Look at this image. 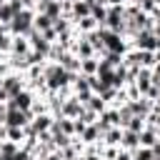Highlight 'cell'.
<instances>
[{"label": "cell", "instance_id": "cell-2", "mask_svg": "<svg viewBox=\"0 0 160 160\" xmlns=\"http://www.w3.org/2000/svg\"><path fill=\"white\" fill-rule=\"evenodd\" d=\"M35 10H20L12 20H10V25H8V30H10V35H15V38H28L32 30H35Z\"/></svg>", "mask_w": 160, "mask_h": 160}, {"label": "cell", "instance_id": "cell-36", "mask_svg": "<svg viewBox=\"0 0 160 160\" xmlns=\"http://www.w3.org/2000/svg\"><path fill=\"white\" fill-rule=\"evenodd\" d=\"M152 112H155V110H152ZM155 125H158V130H160V112H158V122H155Z\"/></svg>", "mask_w": 160, "mask_h": 160}, {"label": "cell", "instance_id": "cell-6", "mask_svg": "<svg viewBox=\"0 0 160 160\" xmlns=\"http://www.w3.org/2000/svg\"><path fill=\"white\" fill-rule=\"evenodd\" d=\"M2 90H5V92L10 95V100H12L20 90H25V75H22V72H10V75H5Z\"/></svg>", "mask_w": 160, "mask_h": 160}, {"label": "cell", "instance_id": "cell-9", "mask_svg": "<svg viewBox=\"0 0 160 160\" xmlns=\"http://www.w3.org/2000/svg\"><path fill=\"white\" fill-rule=\"evenodd\" d=\"M35 12H42V15H48L50 20H58V18H62V2H60V0H48V2H38Z\"/></svg>", "mask_w": 160, "mask_h": 160}, {"label": "cell", "instance_id": "cell-14", "mask_svg": "<svg viewBox=\"0 0 160 160\" xmlns=\"http://www.w3.org/2000/svg\"><path fill=\"white\" fill-rule=\"evenodd\" d=\"M30 52H32V48H30V40H28V38H15V35H12V48H10V52H8V55L25 58V55H30Z\"/></svg>", "mask_w": 160, "mask_h": 160}, {"label": "cell", "instance_id": "cell-8", "mask_svg": "<svg viewBox=\"0 0 160 160\" xmlns=\"http://www.w3.org/2000/svg\"><path fill=\"white\" fill-rule=\"evenodd\" d=\"M85 110V105L75 98V95H70L68 100H62V108H60V118H70V120H75L80 112Z\"/></svg>", "mask_w": 160, "mask_h": 160}, {"label": "cell", "instance_id": "cell-39", "mask_svg": "<svg viewBox=\"0 0 160 160\" xmlns=\"http://www.w3.org/2000/svg\"><path fill=\"white\" fill-rule=\"evenodd\" d=\"M28 160H38V158H35V155H30V158H28Z\"/></svg>", "mask_w": 160, "mask_h": 160}, {"label": "cell", "instance_id": "cell-29", "mask_svg": "<svg viewBox=\"0 0 160 160\" xmlns=\"http://www.w3.org/2000/svg\"><path fill=\"white\" fill-rule=\"evenodd\" d=\"M122 58H125V55H118V52H108V50H105V55H102V60H108L112 68H120V65H122Z\"/></svg>", "mask_w": 160, "mask_h": 160}, {"label": "cell", "instance_id": "cell-3", "mask_svg": "<svg viewBox=\"0 0 160 160\" xmlns=\"http://www.w3.org/2000/svg\"><path fill=\"white\" fill-rule=\"evenodd\" d=\"M98 30H100V38H102V45H105L108 52L125 55V52L130 50V40L122 38L120 32H112V30H108V28H98Z\"/></svg>", "mask_w": 160, "mask_h": 160}, {"label": "cell", "instance_id": "cell-32", "mask_svg": "<svg viewBox=\"0 0 160 160\" xmlns=\"http://www.w3.org/2000/svg\"><path fill=\"white\" fill-rule=\"evenodd\" d=\"M5 118H8V105L0 102V125H5Z\"/></svg>", "mask_w": 160, "mask_h": 160}, {"label": "cell", "instance_id": "cell-15", "mask_svg": "<svg viewBox=\"0 0 160 160\" xmlns=\"http://www.w3.org/2000/svg\"><path fill=\"white\" fill-rule=\"evenodd\" d=\"M90 8H92V2H88V0H72V12H70L72 22H78L82 18H90Z\"/></svg>", "mask_w": 160, "mask_h": 160}, {"label": "cell", "instance_id": "cell-5", "mask_svg": "<svg viewBox=\"0 0 160 160\" xmlns=\"http://www.w3.org/2000/svg\"><path fill=\"white\" fill-rule=\"evenodd\" d=\"M30 120H32L30 110L25 112V110H18V108H10L8 105V118H5V125L8 128H28Z\"/></svg>", "mask_w": 160, "mask_h": 160}, {"label": "cell", "instance_id": "cell-20", "mask_svg": "<svg viewBox=\"0 0 160 160\" xmlns=\"http://www.w3.org/2000/svg\"><path fill=\"white\" fill-rule=\"evenodd\" d=\"M102 142L105 145H112V148H120V142H122V128H110L102 135Z\"/></svg>", "mask_w": 160, "mask_h": 160}, {"label": "cell", "instance_id": "cell-35", "mask_svg": "<svg viewBox=\"0 0 160 160\" xmlns=\"http://www.w3.org/2000/svg\"><path fill=\"white\" fill-rule=\"evenodd\" d=\"M80 160H102L100 155H80Z\"/></svg>", "mask_w": 160, "mask_h": 160}, {"label": "cell", "instance_id": "cell-16", "mask_svg": "<svg viewBox=\"0 0 160 160\" xmlns=\"http://www.w3.org/2000/svg\"><path fill=\"white\" fill-rule=\"evenodd\" d=\"M122 150H130L135 152L140 148V132H132V130H122V142H120Z\"/></svg>", "mask_w": 160, "mask_h": 160}, {"label": "cell", "instance_id": "cell-40", "mask_svg": "<svg viewBox=\"0 0 160 160\" xmlns=\"http://www.w3.org/2000/svg\"><path fill=\"white\" fill-rule=\"evenodd\" d=\"M88 2H98V0H88Z\"/></svg>", "mask_w": 160, "mask_h": 160}, {"label": "cell", "instance_id": "cell-22", "mask_svg": "<svg viewBox=\"0 0 160 160\" xmlns=\"http://www.w3.org/2000/svg\"><path fill=\"white\" fill-rule=\"evenodd\" d=\"M85 108L100 115V112H105V110H108V102H105V100H102L100 95H95V92H92V95H90V100L85 102Z\"/></svg>", "mask_w": 160, "mask_h": 160}, {"label": "cell", "instance_id": "cell-19", "mask_svg": "<svg viewBox=\"0 0 160 160\" xmlns=\"http://www.w3.org/2000/svg\"><path fill=\"white\" fill-rule=\"evenodd\" d=\"M98 65H100V58H88V60H80V75H85V78L98 75Z\"/></svg>", "mask_w": 160, "mask_h": 160}, {"label": "cell", "instance_id": "cell-18", "mask_svg": "<svg viewBox=\"0 0 160 160\" xmlns=\"http://www.w3.org/2000/svg\"><path fill=\"white\" fill-rule=\"evenodd\" d=\"M72 28H75L78 35H88V32L98 30L100 25H98V20H92V18H82V20H78V22H72Z\"/></svg>", "mask_w": 160, "mask_h": 160}, {"label": "cell", "instance_id": "cell-17", "mask_svg": "<svg viewBox=\"0 0 160 160\" xmlns=\"http://www.w3.org/2000/svg\"><path fill=\"white\" fill-rule=\"evenodd\" d=\"M90 18H92V20H98V25L102 28V25H105V20H108V5H105V2H100V0H98V2H92V8H90Z\"/></svg>", "mask_w": 160, "mask_h": 160}, {"label": "cell", "instance_id": "cell-34", "mask_svg": "<svg viewBox=\"0 0 160 160\" xmlns=\"http://www.w3.org/2000/svg\"><path fill=\"white\" fill-rule=\"evenodd\" d=\"M42 160H65V158H62V152H60V150H55V152H50V155H48V158H42Z\"/></svg>", "mask_w": 160, "mask_h": 160}, {"label": "cell", "instance_id": "cell-23", "mask_svg": "<svg viewBox=\"0 0 160 160\" xmlns=\"http://www.w3.org/2000/svg\"><path fill=\"white\" fill-rule=\"evenodd\" d=\"M8 128V125H5ZM25 138H28V132H25V128H8V140L10 142H18L20 148H22V142H25Z\"/></svg>", "mask_w": 160, "mask_h": 160}, {"label": "cell", "instance_id": "cell-1", "mask_svg": "<svg viewBox=\"0 0 160 160\" xmlns=\"http://www.w3.org/2000/svg\"><path fill=\"white\" fill-rule=\"evenodd\" d=\"M78 72H68L65 68H60L58 62H45V82L50 92H58L62 88H70Z\"/></svg>", "mask_w": 160, "mask_h": 160}, {"label": "cell", "instance_id": "cell-38", "mask_svg": "<svg viewBox=\"0 0 160 160\" xmlns=\"http://www.w3.org/2000/svg\"><path fill=\"white\" fill-rule=\"evenodd\" d=\"M155 58H158V62H160V50H158V52H155Z\"/></svg>", "mask_w": 160, "mask_h": 160}, {"label": "cell", "instance_id": "cell-27", "mask_svg": "<svg viewBox=\"0 0 160 160\" xmlns=\"http://www.w3.org/2000/svg\"><path fill=\"white\" fill-rule=\"evenodd\" d=\"M18 150H20V145H18V142H10V140H5V142L0 145V155H2V158H10V155H15Z\"/></svg>", "mask_w": 160, "mask_h": 160}, {"label": "cell", "instance_id": "cell-41", "mask_svg": "<svg viewBox=\"0 0 160 160\" xmlns=\"http://www.w3.org/2000/svg\"><path fill=\"white\" fill-rule=\"evenodd\" d=\"M0 2H5V0H0Z\"/></svg>", "mask_w": 160, "mask_h": 160}, {"label": "cell", "instance_id": "cell-4", "mask_svg": "<svg viewBox=\"0 0 160 160\" xmlns=\"http://www.w3.org/2000/svg\"><path fill=\"white\" fill-rule=\"evenodd\" d=\"M102 28L122 35V28H125V5H112V8H108V20H105Z\"/></svg>", "mask_w": 160, "mask_h": 160}, {"label": "cell", "instance_id": "cell-26", "mask_svg": "<svg viewBox=\"0 0 160 160\" xmlns=\"http://www.w3.org/2000/svg\"><path fill=\"white\" fill-rule=\"evenodd\" d=\"M122 130H132V132H142V130H145V118H138V115H132V118L128 120V125H125Z\"/></svg>", "mask_w": 160, "mask_h": 160}, {"label": "cell", "instance_id": "cell-10", "mask_svg": "<svg viewBox=\"0 0 160 160\" xmlns=\"http://www.w3.org/2000/svg\"><path fill=\"white\" fill-rule=\"evenodd\" d=\"M70 52H75L80 60H88V58H98V52H95V48L82 38V35H78V40H75V45H72V50Z\"/></svg>", "mask_w": 160, "mask_h": 160}, {"label": "cell", "instance_id": "cell-25", "mask_svg": "<svg viewBox=\"0 0 160 160\" xmlns=\"http://www.w3.org/2000/svg\"><path fill=\"white\" fill-rule=\"evenodd\" d=\"M50 28H52V20H50L48 15H42V12H38V15H35V30H38V32H48Z\"/></svg>", "mask_w": 160, "mask_h": 160}, {"label": "cell", "instance_id": "cell-33", "mask_svg": "<svg viewBox=\"0 0 160 160\" xmlns=\"http://www.w3.org/2000/svg\"><path fill=\"white\" fill-rule=\"evenodd\" d=\"M22 2V8H28V10H35L38 8V0H20Z\"/></svg>", "mask_w": 160, "mask_h": 160}, {"label": "cell", "instance_id": "cell-13", "mask_svg": "<svg viewBox=\"0 0 160 160\" xmlns=\"http://www.w3.org/2000/svg\"><path fill=\"white\" fill-rule=\"evenodd\" d=\"M158 142H160V130L145 125V130L140 132V148H155Z\"/></svg>", "mask_w": 160, "mask_h": 160}, {"label": "cell", "instance_id": "cell-24", "mask_svg": "<svg viewBox=\"0 0 160 160\" xmlns=\"http://www.w3.org/2000/svg\"><path fill=\"white\" fill-rule=\"evenodd\" d=\"M72 140H75V138H70V135H65V132H52V145H55V150H65L68 145H72Z\"/></svg>", "mask_w": 160, "mask_h": 160}, {"label": "cell", "instance_id": "cell-37", "mask_svg": "<svg viewBox=\"0 0 160 160\" xmlns=\"http://www.w3.org/2000/svg\"><path fill=\"white\" fill-rule=\"evenodd\" d=\"M2 82H5V78H2V75H0V90H2Z\"/></svg>", "mask_w": 160, "mask_h": 160}, {"label": "cell", "instance_id": "cell-21", "mask_svg": "<svg viewBox=\"0 0 160 160\" xmlns=\"http://www.w3.org/2000/svg\"><path fill=\"white\" fill-rule=\"evenodd\" d=\"M12 48V35L8 30V25H0V55H8Z\"/></svg>", "mask_w": 160, "mask_h": 160}, {"label": "cell", "instance_id": "cell-31", "mask_svg": "<svg viewBox=\"0 0 160 160\" xmlns=\"http://www.w3.org/2000/svg\"><path fill=\"white\" fill-rule=\"evenodd\" d=\"M115 160H132V152H130V150H122V148H120V152H118V158H115Z\"/></svg>", "mask_w": 160, "mask_h": 160}, {"label": "cell", "instance_id": "cell-12", "mask_svg": "<svg viewBox=\"0 0 160 160\" xmlns=\"http://www.w3.org/2000/svg\"><path fill=\"white\" fill-rule=\"evenodd\" d=\"M80 142H82V145H98V142H102V132L98 130L95 122L88 125V128L80 132Z\"/></svg>", "mask_w": 160, "mask_h": 160}, {"label": "cell", "instance_id": "cell-28", "mask_svg": "<svg viewBox=\"0 0 160 160\" xmlns=\"http://www.w3.org/2000/svg\"><path fill=\"white\" fill-rule=\"evenodd\" d=\"M98 118H100V115H98V112H92V110H88V108H85V110H82V112H80V115H78V118H75V120H82V122H85V125H92V122H95V120H98Z\"/></svg>", "mask_w": 160, "mask_h": 160}, {"label": "cell", "instance_id": "cell-7", "mask_svg": "<svg viewBox=\"0 0 160 160\" xmlns=\"http://www.w3.org/2000/svg\"><path fill=\"white\" fill-rule=\"evenodd\" d=\"M35 100H38V95H35L32 90H28V88H25V90H20V92H18V95H15V98H12L8 105H10V108H18V110H25V112H28V110L32 108V102H35Z\"/></svg>", "mask_w": 160, "mask_h": 160}, {"label": "cell", "instance_id": "cell-30", "mask_svg": "<svg viewBox=\"0 0 160 160\" xmlns=\"http://www.w3.org/2000/svg\"><path fill=\"white\" fill-rule=\"evenodd\" d=\"M118 152H120V148H112V145H105V148L100 150V158H102V160H115V158H118Z\"/></svg>", "mask_w": 160, "mask_h": 160}, {"label": "cell", "instance_id": "cell-11", "mask_svg": "<svg viewBox=\"0 0 160 160\" xmlns=\"http://www.w3.org/2000/svg\"><path fill=\"white\" fill-rule=\"evenodd\" d=\"M58 65L65 68L68 72H80V58H78L75 52H70V50H62V52H60Z\"/></svg>", "mask_w": 160, "mask_h": 160}]
</instances>
